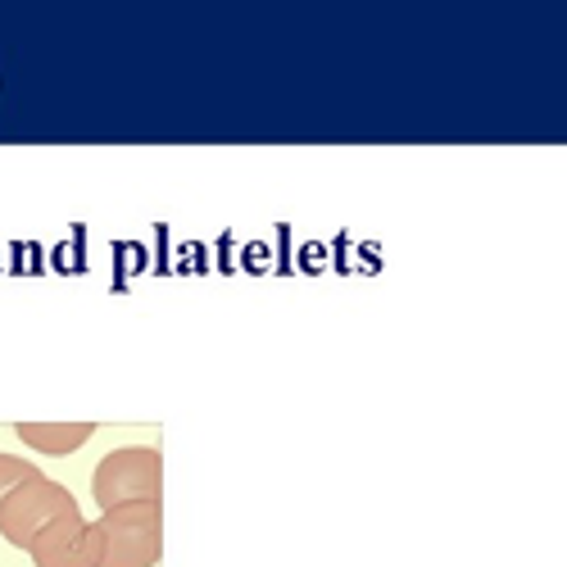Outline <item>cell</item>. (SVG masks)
Wrapping results in <instances>:
<instances>
[{
  "label": "cell",
  "instance_id": "5b68a950",
  "mask_svg": "<svg viewBox=\"0 0 567 567\" xmlns=\"http://www.w3.org/2000/svg\"><path fill=\"white\" fill-rule=\"evenodd\" d=\"M91 436H96V422H19V441L32 454H51V458L78 454Z\"/></svg>",
  "mask_w": 567,
  "mask_h": 567
},
{
  "label": "cell",
  "instance_id": "8992f818",
  "mask_svg": "<svg viewBox=\"0 0 567 567\" xmlns=\"http://www.w3.org/2000/svg\"><path fill=\"white\" fill-rule=\"evenodd\" d=\"M37 477V463H28V458H19V454H0V504H6L23 482H32Z\"/></svg>",
  "mask_w": 567,
  "mask_h": 567
},
{
  "label": "cell",
  "instance_id": "277c9868",
  "mask_svg": "<svg viewBox=\"0 0 567 567\" xmlns=\"http://www.w3.org/2000/svg\"><path fill=\"white\" fill-rule=\"evenodd\" d=\"M28 554L37 567H96V540H91V523L82 517V508L45 527Z\"/></svg>",
  "mask_w": 567,
  "mask_h": 567
},
{
  "label": "cell",
  "instance_id": "7a4b0ae2",
  "mask_svg": "<svg viewBox=\"0 0 567 567\" xmlns=\"http://www.w3.org/2000/svg\"><path fill=\"white\" fill-rule=\"evenodd\" d=\"M164 486V458L155 445H123L101 458L96 477H91V499L101 513L123 508V504H159Z\"/></svg>",
  "mask_w": 567,
  "mask_h": 567
},
{
  "label": "cell",
  "instance_id": "3957f363",
  "mask_svg": "<svg viewBox=\"0 0 567 567\" xmlns=\"http://www.w3.org/2000/svg\"><path fill=\"white\" fill-rule=\"evenodd\" d=\"M73 508H78L73 491H64L60 482L45 477V472H37L32 482H23L6 504H0V536H6L14 549H32V540Z\"/></svg>",
  "mask_w": 567,
  "mask_h": 567
},
{
  "label": "cell",
  "instance_id": "6da1fadb",
  "mask_svg": "<svg viewBox=\"0 0 567 567\" xmlns=\"http://www.w3.org/2000/svg\"><path fill=\"white\" fill-rule=\"evenodd\" d=\"M96 540V567H155L164 549L159 504H123L91 523Z\"/></svg>",
  "mask_w": 567,
  "mask_h": 567
}]
</instances>
